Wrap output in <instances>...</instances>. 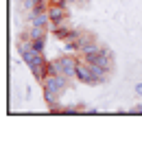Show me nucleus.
<instances>
[{
  "mask_svg": "<svg viewBox=\"0 0 142 153\" xmlns=\"http://www.w3.org/2000/svg\"><path fill=\"white\" fill-rule=\"evenodd\" d=\"M79 61L81 57L77 59L74 55H61V57H57L53 61H48L46 64V72L48 74H66L68 79H74V74H77V66H79Z\"/></svg>",
  "mask_w": 142,
  "mask_h": 153,
  "instance_id": "1",
  "label": "nucleus"
},
{
  "mask_svg": "<svg viewBox=\"0 0 142 153\" xmlns=\"http://www.w3.org/2000/svg\"><path fill=\"white\" fill-rule=\"evenodd\" d=\"M68 83H70V79L66 74H48L46 72L44 81H42V88H48V90H53L57 94H63L68 90Z\"/></svg>",
  "mask_w": 142,
  "mask_h": 153,
  "instance_id": "2",
  "label": "nucleus"
},
{
  "mask_svg": "<svg viewBox=\"0 0 142 153\" xmlns=\"http://www.w3.org/2000/svg\"><path fill=\"white\" fill-rule=\"evenodd\" d=\"M74 79L79 81V83H85V85H98L96 76H94V72H92V66L88 64V61H83V59L79 61V66H77Z\"/></svg>",
  "mask_w": 142,
  "mask_h": 153,
  "instance_id": "3",
  "label": "nucleus"
},
{
  "mask_svg": "<svg viewBox=\"0 0 142 153\" xmlns=\"http://www.w3.org/2000/svg\"><path fill=\"white\" fill-rule=\"evenodd\" d=\"M48 16H51L53 26L66 22L68 16H70V13H68V4H53V2H51V7H48Z\"/></svg>",
  "mask_w": 142,
  "mask_h": 153,
  "instance_id": "4",
  "label": "nucleus"
},
{
  "mask_svg": "<svg viewBox=\"0 0 142 153\" xmlns=\"http://www.w3.org/2000/svg\"><path fill=\"white\" fill-rule=\"evenodd\" d=\"M51 22V16H48V11H31L28 13V26H46Z\"/></svg>",
  "mask_w": 142,
  "mask_h": 153,
  "instance_id": "5",
  "label": "nucleus"
},
{
  "mask_svg": "<svg viewBox=\"0 0 142 153\" xmlns=\"http://www.w3.org/2000/svg\"><path fill=\"white\" fill-rule=\"evenodd\" d=\"M96 66H101V68H105V70H114V55H112V51L107 46H103V51H101V55H98V59H96Z\"/></svg>",
  "mask_w": 142,
  "mask_h": 153,
  "instance_id": "6",
  "label": "nucleus"
},
{
  "mask_svg": "<svg viewBox=\"0 0 142 153\" xmlns=\"http://www.w3.org/2000/svg\"><path fill=\"white\" fill-rule=\"evenodd\" d=\"M72 33H74V29L68 24V20H66V22H61V24H55V29H53V35L57 39H61V42H66Z\"/></svg>",
  "mask_w": 142,
  "mask_h": 153,
  "instance_id": "7",
  "label": "nucleus"
},
{
  "mask_svg": "<svg viewBox=\"0 0 142 153\" xmlns=\"http://www.w3.org/2000/svg\"><path fill=\"white\" fill-rule=\"evenodd\" d=\"M90 44H96V35H92V33H81V37H79V53L83 51V48H88Z\"/></svg>",
  "mask_w": 142,
  "mask_h": 153,
  "instance_id": "8",
  "label": "nucleus"
},
{
  "mask_svg": "<svg viewBox=\"0 0 142 153\" xmlns=\"http://www.w3.org/2000/svg\"><path fill=\"white\" fill-rule=\"evenodd\" d=\"M46 26H28V31H26V35L35 39V37H46Z\"/></svg>",
  "mask_w": 142,
  "mask_h": 153,
  "instance_id": "9",
  "label": "nucleus"
},
{
  "mask_svg": "<svg viewBox=\"0 0 142 153\" xmlns=\"http://www.w3.org/2000/svg\"><path fill=\"white\" fill-rule=\"evenodd\" d=\"M31 42H33V48H35V51L44 53V48H46V37H35V39H31Z\"/></svg>",
  "mask_w": 142,
  "mask_h": 153,
  "instance_id": "10",
  "label": "nucleus"
},
{
  "mask_svg": "<svg viewBox=\"0 0 142 153\" xmlns=\"http://www.w3.org/2000/svg\"><path fill=\"white\" fill-rule=\"evenodd\" d=\"M129 114H142V105L138 103V105H131L129 107Z\"/></svg>",
  "mask_w": 142,
  "mask_h": 153,
  "instance_id": "11",
  "label": "nucleus"
},
{
  "mask_svg": "<svg viewBox=\"0 0 142 153\" xmlns=\"http://www.w3.org/2000/svg\"><path fill=\"white\" fill-rule=\"evenodd\" d=\"M136 94L142 96V83H138V85H136Z\"/></svg>",
  "mask_w": 142,
  "mask_h": 153,
  "instance_id": "12",
  "label": "nucleus"
},
{
  "mask_svg": "<svg viewBox=\"0 0 142 153\" xmlns=\"http://www.w3.org/2000/svg\"><path fill=\"white\" fill-rule=\"evenodd\" d=\"M68 4H79V2H83V0H66Z\"/></svg>",
  "mask_w": 142,
  "mask_h": 153,
  "instance_id": "13",
  "label": "nucleus"
}]
</instances>
